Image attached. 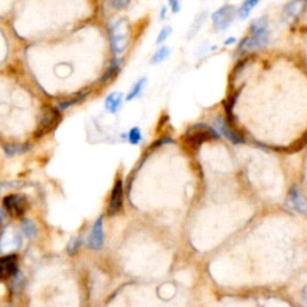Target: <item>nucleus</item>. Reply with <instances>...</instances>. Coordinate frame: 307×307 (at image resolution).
Returning a JSON list of instances; mask_svg holds the SVG:
<instances>
[{
  "label": "nucleus",
  "instance_id": "obj_1",
  "mask_svg": "<svg viewBox=\"0 0 307 307\" xmlns=\"http://www.w3.org/2000/svg\"><path fill=\"white\" fill-rule=\"evenodd\" d=\"M270 39L269 23L267 17L256 18L250 26V34L244 37L238 50L241 52H250L261 50L267 46Z\"/></svg>",
  "mask_w": 307,
  "mask_h": 307
},
{
  "label": "nucleus",
  "instance_id": "obj_2",
  "mask_svg": "<svg viewBox=\"0 0 307 307\" xmlns=\"http://www.w3.org/2000/svg\"><path fill=\"white\" fill-rule=\"evenodd\" d=\"M217 138L219 134L215 130L205 124H197L184 134L182 142L188 150H198L204 143Z\"/></svg>",
  "mask_w": 307,
  "mask_h": 307
},
{
  "label": "nucleus",
  "instance_id": "obj_3",
  "mask_svg": "<svg viewBox=\"0 0 307 307\" xmlns=\"http://www.w3.org/2000/svg\"><path fill=\"white\" fill-rule=\"evenodd\" d=\"M60 119H61V115L58 108H52V107H46V108H43L39 126H37V130L35 132V137L41 138L46 133L51 132V131L55 129L58 124L60 123Z\"/></svg>",
  "mask_w": 307,
  "mask_h": 307
},
{
  "label": "nucleus",
  "instance_id": "obj_4",
  "mask_svg": "<svg viewBox=\"0 0 307 307\" xmlns=\"http://www.w3.org/2000/svg\"><path fill=\"white\" fill-rule=\"evenodd\" d=\"M4 208L6 211L9 212V215L13 217L22 216L26 210L28 209V202L27 198L22 195H9L6 196L3 201Z\"/></svg>",
  "mask_w": 307,
  "mask_h": 307
},
{
  "label": "nucleus",
  "instance_id": "obj_5",
  "mask_svg": "<svg viewBox=\"0 0 307 307\" xmlns=\"http://www.w3.org/2000/svg\"><path fill=\"white\" fill-rule=\"evenodd\" d=\"M234 16H235V9L233 5H223L217 11L212 13L211 19L215 27L219 30H226L232 24Z\"/></svg>",
  "mask_w": 307,
  "mask_h": 307
},
{
  "label": "nucleus",
  "instance_id": "obj_6",
  "mask_svg": "<svg viewBox=\"0 0 307 307\" xmlns=\"http://www.w3.org/2000/svg\"><path fill=\"white\" fill-rule=\"evenodd\" d=\"M110 36H112L113 50H114L116 54H120L124 51V48H125L127 40V34L125 32V20L120 19L113 26Z\"/></svg>",
  "mask_w": 307,
  "mask_h": 307
},
{
  "label": "nucleus",
  "instance_id": "obj_7",
  "mask_svg": "<svg viewBox=\"0 0 307 307\" xmlns=\"http://www.w3.org/2000/svg\"><path fill=\"white\" fill-rule=\"evenodd\" d=\"M103 239H105V235H103L102 217H99L92 226L90 237L88 240V246L92 250H100L103 246Z\"/></svg>",
  "mask_w": 307,
  "mask_h": 307
},
{
  "label": "nucleus",
  "instance_id": "obj_8",
  "mask_svg": "<svg viewBox=\"0 0 307 307\" xmlns=\"http://www.w3.org/2000/svg\"><path fill=\"white\" fill-rule=\"evenodd\" d=\"M123 205V182L118 180L114 184V187L112 190L109 198L108 211L109 215H114L120 210Z\"/></svg>",
  "mask_w": 307,
  "mask_h": 307
},
{
  "label": "nucleus",
  "instance_id": "obj_9",
  "mask_svg": "<svg viewBox=\"0 0 307 307\" xmlns=\"http://www.w3.org/2000/svg\"><path fill=\"white\" fill-rule=\"evenodd\" d=\"M17 271V256L11 254V256H6L2 258L0 261V275H2L3 280H8L12 277Z\"/></svg>",
  "mask_w": 307,
  "mask_h": 307
},
{
  "label": "nucleus",
  "instance_id": "obj_10",
  "mask_svg": "<svg viewBox=\"0 0 307 307\" xmlns=\"http://www.w3.org/2000/svg\"><path fill=\"white\" fill-rule=\"evenodd\" d=\"M288 204L292 209L298 210L299 212L307 214V202L303 196L296 187H293L288 196Z\"/></svg>",
  "mask_w": 307,
  "mask_h": 307
},
{
  "label": "nucleus",
  "instance_id": "obj_11",
  "mask_svg": "<svg viewBox=\"0 0 307 307\" xmlns=\"http://www.w3.org/2000/svg\"><path fill=\"white\" fill-rule=\"evenodd\" d=\"M215 124H216V127L217 129L220 130V132L225 136L227 139L230 140L232 143H241L243 142V139H241V137L235 131H234L232 127H229L228 125H227L225 119L221 118V116H219V118H216L215 120Z\"/></svg>",
  "mask_w": 307,
  "mask_h": 307
},
{
  "label": "nucleus",
  "instance_id": "obj_12",
  "mask_svg": "<svg viewBox=\"0 0 307 307\" xmlns=\"http://www.w3.org/2000/svg\"><path fill=\"white\" fill-rule=\"evenodd\" d=\"M124 95L122 92H112L105 100V109L110 114H115L123 105Z\"/></svg>",
  "mask_w": 307,
  "mask_h": 307
},
{
  "label": "nucleus",
  "instance_id": "obj_13",
  "mask_svg": "<svg viewBox=\"0 0 307 307\" xmlns=\"http://www.w3.org/2000/svg\"><path fill=\"white\" fill-rule=\"evenodd\" d=\"M306 0H293L292 3L285 8V16L286 17H294L298 16V13L302 11V9L305 8Z\"/></svg>",
  "mask_w": 307,
  "mask_h": 307
},
{
  "label": "nucleus",
  "instance_id": "obj_14",
  "mask_svg": "<svg viewBox=\"0 0 307 307\" xmlns=\"http://www.w3.org/2000/svg\"><path fill=\"white\" fill-rule=\"evenodd\" d=\"M261 0H244L243 5L240 6L239 11H238V16L240 19H246L250 13L252 12V10L256 8Z\"/></svg>",
  "mask_w": 307,
  "mask_h": 307
},
{
  "label": "nucleus",
  "instance_id": "obj_15",
  "mask_svg": "<svg viewBox=\"0 0 307 307\" xmlns=\"http://www.w3.org/2000/svg\"><path fill=\"white\" fill-rule=\"evenodd\" d=\"M147 81L148 79L146 77H142V78L138 79V81L133 84V87L131 88L129 94L126 95V98H125L126 101H132L133 99H136L137 96H139L140 92H142V90L144 89V87L147 85Z\"/></svg>",
  "mask_w": 307,
  "mask_h": 307
},
{
  "label": "nucleus",
  "instance_id": "obj_16",
  "mask_svg": "<svg viewBox=\"0 0 307 307\" xmlns=\"http://www.w3.org/2000/svg\"><path fill=\"white\" fill-rule=\"evenodd\" d=\"M29 146L28 144H8V146H4V151L5 154H8L9 156H13L16 154H24L29 150Z\"/></svg>",
  "mask_w": 307,
  "mask_h": 307
},
{
  "label": "nucleus",
  "instance_id": "obj_17",
  "mask_svg": "<svg viewBox=\"0 0 307 307\" xmlns=\"http://www.w3.org/2000/svg\"><path fill=\"white\" fill-rule=\"evenodd\" d=\"M170 54H171L170 47L163 46V47L158 48L156 53H154L153 58H151L150 63H151V64H155V65H156V64H160V63H162V61H164L166 59H167V58L170 57Z\"/></svg>",
  "mask_w": 307,
  "mask_h": 307
},
{
  "label": "nucleus",
  "instance_id": "obj_18",
  "mask_svg": "<svg viewBox=\"0 0 307 307\" xmlns=\"http://www.w3.org/2000/svg\"><path fill=\"white\" fill-rule=\"evenodd\" d=\"M89 94L88 91H85V92H82V94H79L77 98H74V99H71V100H67V101H61V102H59L58 103V106H57V108L59 109V110H65L66 108H70L71 106H74V105H76V103H78L79 101H81V100H83L85 98V96H87Z\"/></svg>",
  "mask_w": 307,
  "mask_h": 307
},
{
  "label": "nucleus",
  "instance_id": "obj_19",
  "mask_svg": "<svg viewBox=\"0 0 307 307\" xmlns=\"http://www.w3.org/2000/svg\"><path fill=\"white\" fill-rule=\"evenodd\" d=\"M127 138H129V142L132 146H138L142 140V132H140L139 127H132L127 133Z\"/></svg>",
  "mask_w": 307,
  "mask_h": 307
},
{
  "label": "nucleus",
  "instance_id": "obj_20",
  "mask_svg": "<svg viewBox=\"0 0 307 307\" xmlns=\"http://www.w3.org/2000/svg\"><path fill=\"white\" fill-rule=\"evenodd\" d=\"M171 34H172V28L171 27H163L162 28V29L160 30V33H158V35H157V39H156V43L157 44H161V43H163L166 40L168 39V37L171 36Z\"/></svg>",
  "mask_w": 307,
  "mask_h": 307
},
{
  "label": "nucleus",
  "instance_id": "obj_21",
  "mask_svg": "<svg viewBox=\"0 0 307 307\" xmlns=\"http://www.w3.org/2000/svg\"><path fill=\"white\" fill-rule=\"evenodd\" d=\"M131 0H108V5L113 10H122L129 4Z\"/></svg>",
  "mask_w": 307,
  "mask_h": 307
},
{
  "label": "nucleus",
  "instance_id": "obj_22",
  "mask_svg": "<svg viewBox=\"0 0 307 307\" xmlns=\"http://www.w3.org/2000/svg\"><path fill=\"white\" fill-rule=\"evenodd\" d=\"M23 229L29 238L33 237L34 234H35V226H34V223L32 222V221H26V222L23 223Z\"/></svg>",
  "mask_w": 307,
  "mask_h": 307
},
{
  "label": "nucleus",
  "instance_id": "obj_23",
  "mask_svg": "<svg viewBox=\"0 0 307 307\" xmlns=\"http://www.w3.org/2000/svg\"><path fill=\"white\" fill-rule=\"evenodd\" d=\"M170 6L173 13H178L181 9V0H170Z\"/></svg>",
  "mask_w": 307,
  "mask_h": 307
},
{
  "label": "nucleus",
  "instance_id": "obj_24",
  "mask_svg": "<svg viewBox=\"0 0 307 307\" xmlns=\"http://www.w3.org/2000/svg\"><path fill=\"white\" fill-rule=\"evenodd\" d=\"M166 13H167V8H166V6H162V8H161V15H160L161 19L166 18Z\"/></svg>",
  "mask_w": 307,
  "mask_h": 307
},
{
  "label": "nucleus",
  "instance_id": "obj_25",
  "mask_svg": "<svg viewBox=\"0 0 307 307\" xmlns=\"http://www.w3.org/2000/svg\"><path fill=\"white\" fill-rule=\"evenodd\" d=\"M302 299H303V301L307 303V285L302 289Z\"/></svg>",
  "mask_w": 307,
  "mask_h": 307
},
{
  "label": "nucleus",
  "instance_id": "obj_26",
  "mask_svg": "<svg viewBox=\"0 0 307 307\" xmlns=\"http://www.w3.org/2000/svg\"><path fill=\"white\" fill-rule=\"evenodd\" d=\"M235 37H230V39H227L226 41H225V44L226 46H229V44H232V43H234L235 42Z\"/></svg>",
  "mask_w": 307,
  "mask_h": 307
}]
</instances>
